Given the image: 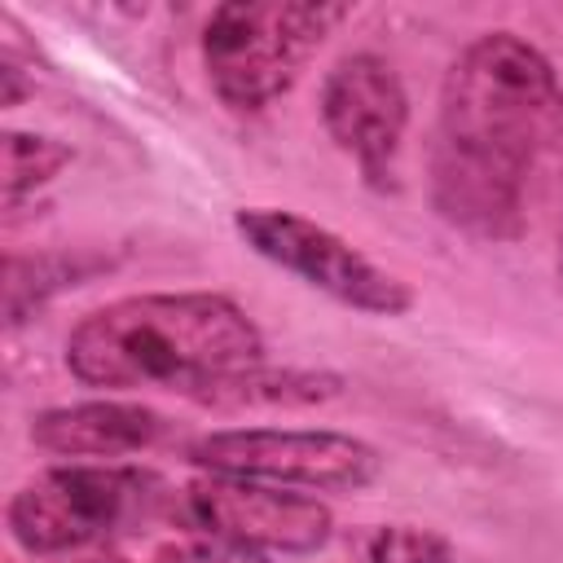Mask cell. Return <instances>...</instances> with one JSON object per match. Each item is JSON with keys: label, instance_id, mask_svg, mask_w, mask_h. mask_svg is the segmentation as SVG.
Returning <instances> with one entry per match:
<instances>
[{"label": "cell", "instance_id": "obj_4", "mask_svg": "<svg viewBox=\"0 0 563 563\" xmlns=\"http://www.w3.org/2000/svg\"><path fill=\"white\" fill-rule=\"evenodd\" d=\"M347 13V4L299 0L216 4L202 26V70L211 92L238 114L268 110L299 84L312 53Z\"/></svg>", "mask_w": 563, "mask_h": 563}, {"label": "cell", "instance_id": "obj_2", "mask_svg": "<svg viewBox=\"0 0 563 563\" xmlns=\"http://www.w3.org/2000/svg\"><path fill=\"white\" fill-rule=\"evenodd\" d=\"M62 361L84 387H163L194 400L216 378L260 365L264 334L251 312L229 295L158 290L128 295L79 317L66 334Z\"/></svg>", "mask_w": 563, "mask_h": 563}, {"label": "cell", "instance_id": "obj_8", "mask_svg": "<svg viewBox=\"0 0 563 563\" xmlns=\"http://www.w3.org/2000/svg\"><path fill=\"white\" fill-rule=\"evenodd\" d=\"M180 519L202 532H220L246 541L255 550L277 554H312L330 541L334 515L325 501L308 493H290L260 479H229L202 475L180 493Z\"/></svg>", "mask_w": 563, "mask_h": 563}, {"label": "cell", "instance_id": "obj_16", "mask_svg": "<svg viewBox=\"0 0 563 563\" xmlns=\"http://www.w3.org/2000/svg\"><path fill=\"white\" fill-rule=\"evenodd\" d=\"M559 246H563V233H559Z\"/></svg>", "mask_w": 563, "mask_h": 563}, {"label": "cell", "instance_id": "obj_5", "mask_svg": "<svg viewBox=\"0 0 563 563\" xmlns=\"http://www.w3.org/2000/svg\"><path fill=\"white\" fill-rule=\"evenodd\" d=\"M185 457L202 475L260 479L303 493H361L378 479L383 453L330 427H229L189 440Z\"/></svg>", "mask_w": 563, "mask_h": 563}, {"label": "cell", "instance_id": "obj_10", "mask_svg": "<svg viewBox=\"0 0 563 563\" xmlns=\"http://www.w3.org/2000/svg\"><path fill=\"white\" fill-rule=\"evenodd\" d=\"M343 391V378L330 369H273V365H246L238 374L216 378L211 387H202L194 396V405L207 409H303V405H325Z\"/></svg>", "mask_w": 563, "mask_h": 563}, {"label": "cell", "instance_id": "obj_15", "mask_svg": "<svg viewBox=\"0 0 563 563\" xmlns=\"http://www.w3.org/2000/svg\"><path fill=\"white\" fill-rule=\"evenodd\" d=\"M75 563H128V559H119V554H88V559H75Z\"/></svg>", "mask_w": 563, "mask_h": 563}, {"label": "cell", "instance_id": "obj_12", "mask_svg": "<svg viewBox=\"0 0 563 563\" xmlns=\"http://www.w3.org/2000/svg\"><path fill=\"white\" fill-rule=\"evenodd\" d=\"M365 563H453V541L418 523H378L361 537Z\"/></svg>", "mask_w": 563, "mask_h": 563}, {"label": "cell", "instance_id": "obj_11", "mask_svg": "<svg viewBox=\"0 0 563 563\" xmlns=\"http://www.w3.org/2000/svg\"><path fill=\"white\" fill-rule=\"evenodd\" d=\"M4 207L18 211V202L35 189H44L62 167H70L75 150L57 136H40V132H18L9 128L4 136Z\"/></svg>", "mask_w": 563, "mask_h": 563}, {"label": "cell", "instance_id": "obj_14", "mask_svg": "<svg viewBox=\"0 0 563 563\" xmlns=\"http://www.w3.org/2000/svg\"><path fill=\"white\" fill-rule=\"evenodd\" d=\"M0 79H4V92H0V106H4V110H13V106H18L22 97H26V84H22V70H18L13 62H4V66H0Z\"/></svg>", "mask_w": 563, "mask_h": 563}, {"label": "cell", "instance_id": "obj_6", "mask_svg": "<svg viewBox=\"0 0 563 563\" xmlns=\"http://www.w3.org/2000/svg\"><path fill=\"white\" fill-rule=\"evenodd\" d=\"M238 238L264 255L268 264L295 273L303 286L330 295L343 308L365 317H405L413 308V286L369 260L361 246L339 238L334 229L308 220L290 207H242L233 211Z\"/></svg>", "mask_w": 563, "mask_h": 563}, {"label": "cell", "instance_id": "obj_7", "mask_svg": "<svg viewBox=\"0 0 563 563\" xmlns=\"http://www.w3.org/2000/svg\"><path fill=\"white\" fill-rule=\"evenodd\" d=\"M325 136L361 167L369 189H396V158L409 132V92L378 53H347L321 79Z\"/></svg>", "mask_w": 563, "mask_h": 563}, {"label": "cell", "instance_id": "obj_1", "mask_svg": "<svg viewBox=\"0 0 563 563\" xmlns=\"http://www.w3.org/2000/svg\"><path fill=\"white\" fill-rule=\"evenodd\" d=\"M563 141V79L515 31L475 35L444 70L427 145L431 207L479 242H515Z\"/></svg>", "mask_w": 563, "mask_h": 563}, {"label": "cell", "instance_id": "obj_9", "mask_svg": "<svg viewBox=\"0 0 563 563\" xmlns=\"http://www.w3.org/2000/svg\"><path fill=\"white\" fill-rule=\"evenodd\" d=\"M167 435V418L136 400H79L53 405L31 418V444L53 457L114 462L154 449Z\"/></svg>", "mask_w": 563, "mask_h": 563}, {"label": "cell", "instance_id": "obj_13", "mask_svg": "<svg viewBox=\"0 0 563 563\" xmlns=\"http://www.w3.org/2000/svg\"><path fill=\"white\" fill-rule=\"evenodd\" d=\"M154 563H268V554L255 550V545H246V541H233V537L194 528L189 537H176V541L158 545Z\"/></svg>", "mask_w": 563, "mask_h": 563}, {"label": "cell", "instance_id": "obj_3", "mask_svg": "<svg viewBox=\"0 0 563 563\" xmlns=\"http://www.w3.org/2000/svg\"><path fill=\"white\" fill-rule=\"evenodd\" d=\"M180 497L163 475L123 462L48 466L9 497V537L26 554H70L154 519H176Z\"/></svg>", "mask_w": 563, "mask_h": 563}]
</instances>
